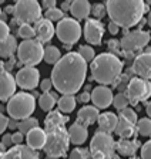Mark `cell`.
Returning <instances> with one entry per match:
<instances>
[{
	"label": "cell",
	"mask_w": 151,
	"mask_h": 159,
	"mask_svg": "<svg viewBox=\"0 0 151 159\" xmlns=\"http://www.w3.org/2000/svg\"><path fill=\"white\" fill-rule=\"evenodd\" d=\"M34 33H36L37 41L40 43H47L53 39L54 33H56V29H54L53 23L49 21L47 19H40L39 21L34 23Z\"/></svg>",
	"instance_id": "cell-17"
},
{
	"label": "cell",
	"mask_w": 151,
	"mask_h": 159,
	"mask_svg": "<svg viewBox=\"0 0 151 159\" xmlns=\"http://www.w3.org/2000/svg\"><path fill=\"white\" fill-rule=\"evenodd\" d=\"M2 143H3L4 148H9V149H10V146L13 145V139H12V134H4V135L2 136Z\"/></svg>",
	"instance_id": "cell-43"
},
{
	"label": "cell",
	"mask_w": 151,
	"mask_h": 159,
	"mask_svg": "<svg viewBox=\"0 0 151 159\" xmlns=\"http://www.w3.org/2000/svg\"><path fill=\"white\" fill-rule=\"evenodd\" d=\"M53 88V83H51V78H44L41 80L40 83V89L43 91V94L50 93V89Z\"/></svg>",
	"instance_id": "cell-42"
},
{
	"label": "cell",
	"mask_w": 151,
	"mask_h": 159,
	"mask_svg": "<svg viewBox=\"0 0 151 159\" xmlns=\"http://www.w3.org/2000/svg\"><path fill=\"white\" fill-rule=\"evenodd\" d=\"M104 36V26L100 20L87 19L84 23V39L91 46H98L103 41Z\"/></svg>",
	"instance_id": "cell-13"
},
{
	"label": "cell",
	"mask_w": 151,
	"mask_h": 159,
	"mask_svg": "<svg viewBox=\"0 0 151 159\" xmlns=\"http://www.w3.org/2000/svg\"><path fill=\"white\" fill-rule=\"evenodd\" d=\"M117 121H118V116L113 112H103L98 115V129L100 132H104V134H110L114 132L116 126H117Z\"/></svg>",
	"instance_id": "cell-21"
},
{
	"label": "cell",
	"mask_w": 151,
	"mask_h": 159,
	"mask_svg": "<svg viewBox=\"0 0 151 159\" xmlns=\"http://www.w3.org/2000/svg\"><path fill=\"white\" fill-rule=\"evenodd\" d=\"M138 146V141H131V139H120L117 143H116V151L120 153L121 156H131L137 152Z\"/></svg>",
	"instance_id": "cell-24"
},
{
	"label": "cell",
	"mask_w": 151,
	"mask_h": 159,
	"mask_svg": "<svg viewBox=\"0 0 151 159\" xmlns=\"http://www.w3.org/2000/svg\"><path fill=\"white\" fill-rule=\"evenodd\" d=\"M147 21H148V26L151 27V10H150V13H148V19H147Z\"/></svg>",
	"instance_id": "cell-54"
},
{
	"label": "cell",
	"mask_w": 151,
	"mask_h": 159,
	"mask_svg": "<svg viewBox=\"0 0 151 159\" xmlns=\"http://www.w3.org/2000/svg\"><path fill=\"white\" fill-rule=\"evenodd\" d=\"M114 132L117 134L118 136H121L123 139L131 138V136L134 135V125L131 122H128L127 119H124L123 116H118L117 126H116Z\"/></svg>",
	"instance_id": "cell-27"
},
{
	"label": "cell",
	"mask_w": 151,
	"mask_h": 159,
	"mask_svg": "<svg viewBox=\"0 0 151 159\" xmlns=\"http://www.w3.org/2000/svg\"><path fill=\"white\" fill-rule=\"evenodd\" d=\"M12 139H13V145L14 146L21 145V142H23V139H24V135L17 131V132H14L13 135H12Z\"/></svg>",
	"instance_id": "cell-44"
},
{
	"label": "cell",
	"mask_w": 151,
	"mask_h": 159,
	"mask_svg": "<svg viewBox=\"0 0 151 159\" xmlns=\"http://www.w3.org/2000/svg\"><path fill=\"white\" fill-rule=\"evenodd\" d=\"M10 36V27L7 26L6 21L0 20V41Z\"/></svg>",
	"instance_id": "cell-40"
},
{
	"label": "cell",
	"mask_w": 151,
	"mask_h": 159,
	"mask_svg": "<svg viewBox=\"0 0 151 159\" xmlns=\"http://www.w3.org/2000/svg\"><path fill=\"white\" fill-rule=\"evenodd\" d=\"M24 139H26V142H27V146L31 148L33 151H36V149H43L44 143H46V131L41 129L40 126H39V128H34V129H31L30 132L26 134Z\"/></svg>",
	"instance_id": "cell-19"
},
{
	"label": "cell",
	"mask_w": 151,
	"mask_h": 159,
	"mask_svg": "<svg viewBox=\"0 0 151 159\" xmlns=\"http://www.w3.org/2000/svg\"><path fill=\"white\" fill-rule=\"evenodd\" d=\"M98 109L94 105H84L83 108H80V111L77 112V122L83 124V125H91V124L97 122L98 119Z\"/></svg>",
	"instance_id": "cell-22"
},
{
	"label": "cell",
	"mask_w": 151,
	"mask_h": 159,
	"mask_svg": "<svg viewBox=\"0 0 151 159\" xmlns=\"http://www.w3.org/2000/svg\"><path fill=\"white\" fill-rule=\"evenodd\" d=\"M90 99H91V95L87 93V91H86V93H81L80 97H78V101H80V102H83V104H87Z\"/></svg>",
	"instance_id": "cell-47"
},
{
	"label": "cell",
	"mask_w": 151,
	"mask_h": 159,
	"mask_svg": "<svg viewBox=\"0 0 151 159\" xmlns=\"http://www.w3.org/2000/svg\"><path fill=\"white\" fill-rule=\"evenodd\" d=\"M145 112H147V115H148V118L151 119V101L147 104V107H145Z\"/></svg>",
	"instance_id": "cell-51"
},
{
	"label": "cell",
	"mask_w": 151,
	"mask_h": 159,
	"mask_svg": "<svg viewBox=\"0 0 151 159\" xmlns=\"http://www.w3.org/2000/svg\"><path fill=\"white\" fill-rule=\"evenodd\" d=\"M113 105L116 107V109H118V111H123V109L128 108V105H130V99H128L127 94L125 93H118L117 95H114V98H113Z\"/></svg>",
	"instance_id": "cell-32"
},
{
	"label": "cell",
	"mask_w": 151,
	"mask_h": 159,
	"mask_svg": "<svg viewBox=\"0 0 151 159\" xmlns=\"http://www.w3.org/2000/svg\"><path fill=\"white\" fill-rule=\"evenodd\" d=\"M4 11H6V13H9V14L14 13V6H9V7H6V9H4Z\"/></svg>",
	"instance_id": "cell-52"
},
{
	"label": "cell",
	"mask_w": 151,
	"mask_h": 159,
	"mask_svg": "<svg viewBox=\"0 0 151 159\" xmlns=\"http://www.w3.org/2000/svg\"><path fill=\"white\" fill-rule=\"evenodd\" d=\"M17 40L14 36H9L7 39L0 41V57L2 58H12L14 51H17Z\"/></svg>",
	"instance_id": "cell-25"
},
{
	"label": "cell",
	"mask_w": 151,
	"mask_h": 159,
	"mask_svg": "<svg viewBox=\"0 0 151 159\" xmlns=\"http://www.w3.org/2000/svg\"><path fill=\"white\" fill-rule=\"evenodd\" d=\"M78 54H80V57L86 61V63H91L94 58H96V51H94L93 47L90 46H81L80 48H78Z\"/></svg>",
	"instance_id": "cell-36"
},
{
	"label": "cell",
	"mask_w": 151,
	"mask_h": 159,
	"mask_svg": "<svg viewBox=\"0 0 151 159\" xmlns=\"http://www.w3.org/2000/svg\"><path fill=\"white\" fill-rule=\"evenodd\" d=\"M44 19H47L49 21H60V20L64 19V11H61L60 7H53L50 10H46V13H44Z\"/></svg>",
	"instance_id": "cell-35"
},
{
	"label": "cell",
	"mask_w": 151,
	"mask_h": 159,
	"mask_svg": "<svg viewBox=\"0 0 151 159\" xmlns=\"http://www.w3.org/2000/svg\"><path fill=\"white\" fill-rule=\"evenodd\" d=\"M70 13L74 19L77 20H87L88 14H91V4L90 2L86 0H77V2H71Z\"/></svg>",
	"instance_id": "cell-23"
},
{
	"label": "cell",
	"mask_w": 151,
	"mask_h": 159,
	"mask_svg": "<svg viewBox=\"0 0 151 159\" xmlns=\"http://www.w3.org/2000/svg\"><path fill=\"white\" fill-rule=\"evenodd\" d=\"M61 58V53L60 50L56 46H47L44 48V54H43V60L47 64H57L59 60Z\"/></svg>",
	"instance_id": "cell-30"
},
{
	"label": "cell",
	"mask_w": 151,
	"mask_h": 159,
	"mask_svg": "<svg viewBox=\"0 0 151 159\" xmlns=\"http://www.w3.org/2000/svg\"><path fill=\"white\" fill-rule=\"evenodd\" d=\"M107 14L110 21L117 24L121 29L134 27L143 20V16L147 11V4L140 0L134 2H107L106 3Z\"/></svg>",
	"instance_id": "cell-2"
},
{
	"label": "cell",
	"mask_w": 151,
	"mask_h": 159,
	"mask_svg": "<svg viewBox=\"0 0 151 159\" xmlns=\"http://www.w3.org/2000/svg\"><path fill=\"white\" fill-rule=\"evenodd\" d=\"M41 7H44L46 10H50V9H53V7H56V2H54V0H46V2L41 3Z\"/></svg>",
	"instance_id": "cell-48"
},
{
	"label": "cell",
	"mask_w": 151,
	"mask_h": 159,
	"mask_svg": "<svg viewBox=\"0 0 151 159\" xmlns=\"http://www.w3.org/2000/svg\"><path fill=\"white\" fill-rule=\"evenodd\" d=\"M137 131L143 136H151V119L141 118L137 121Z\"/></svg>",
	"instance_id": "cell-34"
},
{
	"label": "cell",
	"mask_w": 151,
	"mask_h": 159,
	"mask_svg": "<svg viewBox=\"0 0 151 159\" xmlns=\"http://www.w3.org/2000/svg\"><path fill=\"white\" fill-rule=\"evenodd\" d=\"M141 159H151V139L141 146Z\"/></svg>",
	"instance_id": "cell-41"
},
{
	"label": "cell",
	"mask_w": 151,
	"mask_h": 159,
	"mask_svg": "<svg viewBox=\"0 0 151 159\" xmlns=\"http://www.w3.org/2000/svg\"><path fill=\"white\" fill-rule=\"evenodd\" d=\"M46 131V143L43 151L50 158H61L67 153L70 146V136L64 126H49Z\"/></svg>",
	"instance_id": "cell-4"
},
{
	"label": "cell",
	"mask_w": 151,
	"mask_h": 159,
	"mask_svg": "<svg viewBox=\"0 0 151 159\" xmlns=\"http://www.w3.org/2000/svg\"><path fill=\"white\" fill-rule=\"evenodd\" d=\"M68 136H70V142L74 145H81L86 142V139L88 136V129L86 125L80 122H74L70 128L67 129Z\"/></svg>",
	"instance_id": "cell-20"
},
{
	"label": "cell",
	"mask_w": 151,
	"mask_h": 159,
	"mask_svg": "<svg viewBox=\"0 0 151 159\" xmlns=\"http://www.w3.org/2000/svg\"><path fill=\"white\" fill-rule=\"evenodd\" d=\"M133 73L138 75V78L150 80L151 78V54L150 53H141L134 58L133 63Z\"/></svg>",
	"instance_id": "cell-16"
},
{
	"label": "cell",
	"mask_w": 151,
	"mask_h": 159,
	"mask_svg": "<svg viewBox=\"0 0 151 159\" xmlns=\"http://www.w3.org/2000/svg\"><path fill=\"white\" fill-rule=\"evenodd\" d=\"M70 7H71V2H63V3H61V11H70Z\"/></svg>",
	"instance_id": "cell-50"
},
{
	"label": "cell",
	"mask_w": 151,
	"mask_h": 159,
	"mask_svg": "<svg viewBox=\"0 0 151 159\" xmlns=\"http://www.w3.org/2000/svg\"><path fill=\"white\" fill-rule=\"evenodd\" d=\"M44 47L37 40H23L17 47V58L26 67H34L43 60Z\"/></svg>",
	"instance_id": "cell-7"
},
{
	"label": "cell",
	"mask_w": 151,
	"mask_h": 159,
	"mask_svg": "<svg viewBox=\"0 0 151 159\" xmlns=\"http://www.w3.org/2000/svg\"><path fill=\"white\" fill-rule=\"evenodd\" d=\"M7 124H9V119H7L6 115L0 114V134H3L7 129Z\"/></svg>",
	"instance_id": "cell-45"
},
{
	"label": "cell",
	"mask_w": 151,
	"mask_h": 159,
	"mask_svg": "<svg viewBox=\"0 0 151 159\" xmlns=\"http://www.w3.org/2000/svg\"><path fill=\"white\" fill-rule=\"evenodd\" d=\"M4 152H6V148L3 146V143L0 142V153H4Z\"/></svg>",
	"instance_id": "cell-53"
},
{
	"label": "cell",
	"mask_w": 151,
	"mask_h": 159,
	"mask_svg": "<svg viewBox=\"0 0 151 159\" xmlns=\"http://www.w3.org/2000/svg\"><path fill=\"white\" fill-rule=\"evenodd\" d=\"M14 19L21 24H31L41 19V6L36 0H21L14 4Z\"/></svg>",
	"instance_id": "cell-8"
},
{
	"label": "cell",
	"mask_w": 151,
	"mask_h": 159,
	"mask_svg": "<svg viewBox=\"0 0 151 159\" xmlns=\"http://www.w3.org/2000/svg\"><path fill=\"white\" fill-rule=\"evenodd\" d=\"M17 126H19V121H14V119H9L7 128H9V129H16Z\"/></svg>",
	"instance_id": "cell-49"
},
{
	"label": "cell",
	"mask_w": 151,
	"mask_h": 159,
	"mask_svg": "<svg viewBox=\"0 0 151 159\" xmlns=\"http://www.w3.org/2000/svg\"><path fill=\"white\" fill-rule=\"evenodd\" d=\"M34 128H39V121H37L36 118H33V116L20 121V122H19V126H17L19 132L23 134L24 136H26L27 132H30L31 129H34Z\"/></svg>",
	"instance_id": "cell-31"
},
{
	"label": "cell",
	"mask_w": 151,
	"mask_h": 159,
	"mask_svg": "<svg viewBox=\"0 0 151 159\" xmlns=\"http://www.w3.org/2000/svg\"><path fill=\"white\" fill-rule=\"evenodd\" d=\"M14 80L21 89H34L40 84V73L36 67H23L19 70Z\"/></svg>",
	"instance_id": "cell-12"
},
{
	"label": "cell",
	"mask_w": 151,
	"mask_h": 159,
	"mask_svg": "<svg viewBox=\"0 0 151 159\" xmlns=\"http://www.w3.org/2000/svg\"><path fill=\"white\" fill-rule=\"evenodd\" d=\"M16 87L14 77L0 68V101H9L16 94Z\"/></svg>",
	"instance_id": "cell-15"
},
{
	"label": "cell",
	"mask_w": 151,
	"mask_h": 159,
	"mask_svg": "<svg viewBox=\"0 0 151 159\" xmlns=\"http://www.w3.org/2000/svg\"><path fill=\"white\" fill-rule=\"evenodd\" d=\"M76 105L77 104H76L74 95H61L57 99V107L61 114H70L71 111H74Z\"/></svg>",
	"instance_id": "cell-28"
},
{
	"label": "cell",
	"mask_w": 151,
	"mask_h": 159,
	"mask_svg": "<svg viewBox=\"0 0 151 159\" xmlns=\"http://www.w3.org/2000/svg\"><path fill=\"white\" fill-rule=\"evenodd\" d=\"M107 27H108V31H110V33L113 34V36H116V34H117L118 31H120V27H118L117 24H114L113 21H110Z\"/></svg>",
	"instance_id": "cell-46"
},
{
	"label": "cell",
	"mask_w": 151,
	"mask_h": 159,
	"mask_svg": "<svg viewBox=\"0 0 151 159\" xmlns=\"http://www.w3.org/2000/svg\"><path fill=\"white\" fill-rule=\"evenodd\" d=\"M36 109V99L29 93H16L7 101L6 111L14 121H23L30 118Z\"/></svg>",
	"instance_id": "cell-5"
},
{
	"label": "cell",
	"mask_w": 151,
	"mask_h": 159,
	"mask_svg": "<svg viewBox=\"0 0 151 159\" xmlns=\"http://www.w3.org/2000/svg\"><path fill=\"white\" fill-rule=\"evenodd\" d=\"M3 159H39V155L36 151L21 143V145L7 149L3 153Z\"/></svg>",
	"instance_id": "cell-18"
},
{
	"label": "cell",
	"mask_w": 151,
	"mask_h": 159,
	"mask_svg": "<svg viewBox=\"0 0 151 159\" xmlns=\"http://www.w3.org/2000/svg\"><path fill=\"white\" fill-rule=\"evenodd\" d=\"M145 53H150V54H151V47H148V48L145 50Z\"/></svg>",
	"instance_id": "cell-55"
},
{
	"label": "cell",
	"mask_w": 151,
	"mask_h": 159,
	"mask_svg": "<svg viewBox=\"0 0 151 159\" xmlns=\"http://www.w3.org/2000/svg\"><path fill=\"white\" fill-rule=\"evenodd\" d=\"M68 159H93L91 158V153L88 149L84 148H76L70 152V156Z\"/></svg>",
	"instance_id": "cell-37"
},
{
	"label": "cell",
	"mask_w": 151,
	"mask_h": 159,
	"mask_svg": "<svg viewBox=\"0 0 151 159\" xmlns=\"http://www.w3.org/2000/svg\"><path fill=\"white\" fill-rule=\"evenodd\" d=\"M57 102V97L56 94H50V93H46V94H41L40 98H39V105L43 111L46 112H50L53 111V107L56 105Z\"/></svg>",
	"instance_id": "cell-29"
},
{
	"label": "cell",
	"mask_w": 151,
	"mask_h": 159,
	"mask_svg": "<svg viewBox=\"0 0 151 159\" xmlns=\"http://www.w3.org/2000/svg\"><path fill=\"white\" fill-rule=\"evenodd\" d=\"M130 159H135V158H130Z\"/></svg>",
	"instance_id": "cell-58"
},
{
	"label": "cell",
	"mask_w": 151,
	"mask_h": 159,
	"mask_svg": "<svg viewBox=\"0 0 151 159\" xmlns=\"http://www.w3.org/2000/svg\"><path fill=\"white\" fill-rule=\"evenodd\" d=\"M68 122V116L63 115L60 111H50L44 119V128L49 126H64V124Z\"/></svg>",
	"instance_id": "cell-26"
},
{
	"label": "cell",
	"mask_w": 151,
	"mask_h": 159,
	"mask_svg": "<svg viewBox=\"0 0 151 159\" xmlns=\"http://www.w3.org/2000/svg\"><path fill=\"white\" fill-rule=\"evenodd\" d=\"M17 36L21 37L23 40H33L36 37L34 27L31 24H20L17 29Z\"/></svg>",
	"instance_id": "cell-33"
},
{
	"label": "cell",
	"mask_w": 151,
	"mask_h": 159,
	"mask_svg": "<svg viewBox=\"0 0 151 159\" xmlns=\"http://www.w3.org/2000/svg\"><path fill=\"white\" fill-rule=\"evenodd\" d=\"M90 71L91 77L97 83L107 87L108 84L116 83L120 78L123 71V63L116 54L101 53L91 61Z\"/></svg>",
	"instance_id": "cell-3"
},
{
	"label": "cell",
	"mask_w": 151,
	"mask_h": 159,
	"mask_svg": "<svg viewBox=\"0 0 151 159\" xmlns=\"http://www.w3.org/2000/svg\"><path fill=\"white\" fill-rule=\"evenodd\" d=\"M46 159H57V158H50V156H47Z\"/></svg>",
	"instance_id": "cell-56"
},
{
	"label": "cell",
	"mask_w": 151,
	"mask_h": 159,
	"mask_svg": "<svg viewBox=\"0 0 151 159\" xmlns=\"http://www.w3.org/2000/svg\"><path fill=\"white\" fill-rule=\"evenodd\" d=\"M125 94H127L128 99H130V104L137 105V102L145 101V99H148L151 97V83L148 80L134 77V78H131L128 81Z\"/></svg>",
	"instance_id": "cell-11"
},
{
	"label": "cell",
	"mask_w": 151,
	"mask_h": 159,
	"mask_svg": "<svg viewBox=\"0 0 151 159\" xmlns=\"http://www.w3.org/2000/svg\"><path fill=\"white\" fill-rule=\"evenodd\" d=\"M120 116H123L124 119H127L128 122H131L133 125H134V124H137V121H138L137 112H135L133 108H130V107H128V108H125V109H123V111L120 112Z\"/></svg>",
	"instance_id": "cell-39"
},
{
	"label": "cell",
	"mask_w": 151,
	"mask_h": 159,
	"mask_svg": "<svg viewBox=\"0 0 151 159\" xmlns=\"http://www.w3.org/2000/svg\"><path fill=\"white\" fill-rule=\"evenodd\" d=\"M87 74V63L78 53L64 54L51 71L53 87L63 95H74L83 87Z\"/></svg>",
	"instance_id": "cell-1"
},
{
	"label": "cell",
	"mask_w": 151,
	"mask_h": 159,
	"mask_svg": "<svg viewBox=\"0 0 151 159\" xmlns=\"http://www.w3.org/2000/svg\"><path fill=\"white\" fill-rule=\"evenodd\" d=\"M56 36L63 44L71 46L80 40L81 36V26L76 19L64 17L56 26Z\"/></svg>",
	"instance_id": "cell-9"
},
{
	"label": "cell",
	"mask_w": 151,
	"mask_h": 159,
	"mask_svg": "<svg viewBox=\"0 0 151 159\" xmlns=\"http://www.w3.org/2000/svg\"><path fill=\"white\" fill-rule=\"evenodd\" d=\"M107 13V9H106V4L103 3H96L91 4V14L94 16L96 20H101Z\"/></svg>",
	"instance_id": "cell-38"
},
{
	"label": "cell",
	"mask_w": 151,
	"mask_h": 159,
	"mask_svg": "<svg viewBox=\"0 0 151 159\" xmlns=\"http://www.w3.org/2000/svg\"><path fill=\"white\" fill-rule=\"evenodd\" d=\"M91 95V102L94 104V107L97 109H104L107 107H110L113 104V91L106 85H98L96 88H93Z\"/></svg>",
	"instance_id": "cell-14"
},
{
	"label": "cell",
	"mask_w": 151,
	"mask_h": 159,
	"mask_svg": "<svg viewBox=\"0 0 151 159\" xmlns=\"http://www.w3.org/2000/svg\"><path fill=\"white\" fill-rule=\"evenodd\" d=\"M0 14H2V7H0Z\"/></svg>",
	"instance_id": "cell-57"
},
{
	"label": "cell",
	"mask_w": 151,
	"mask_h": 159,
	"mask_svg": "<svg viewBox=\"0 0 151 159\" xmlns=\"http://www.w3.org/2000/svg\"><path fill=\"white\" fill-rule=\"evenodd\" d=\"M150 41H151V37L148 31L133 30V31H128V33H125L123 36V39L120 40V47H121V51L131 54L141 48H144Z\"/></svg>",
	"instance_id": "cell-10"
},
{
	"label": "cell",
	"mask_w": 151,
	"mask_h": 159,
	"mask_svg": "<svg viewBox=\"0 0 151 159\" xmlns=\"http://www.w3.org/2000/svg\"><path fill=\"white\" fill-rule=\"evenodd\" d=\"M88 151L93 159H113L116 156V142L110 134L97 131L90 141Z\"/></svg>",
	"instance_id": "cell-6"
}]
</instances>
